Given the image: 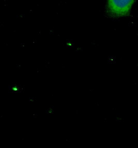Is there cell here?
I'll list each match as a JSON object with an SVG mask.
<instances>
[{
    "instance_id": "cell-1",
    "label": "cell",
    "mask_w": 138,
    "mask_h": 148,
    "mask_svg": "<svg viewBox=\"0 0 138 148\" xmlns=\"http://www.w3.org/2000/svg\"><path fill=\"white\" fill-rule=\"evenodd\" d=\"M135 0H108L107 12L113 17L128 15Z\"/></svg>"
}]
</instances>
